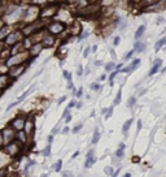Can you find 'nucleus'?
<instances>
[{"label": "nucleus", "instance_id": "obj_1", "mask_svg": "<svg viewBox=\"0 0 166 177\" xmlns=\"http://www.w3.org/2000/svg\"><path fill=\"white\" fill-rule=\"evenodd\" d=\"M4 151H5V154H8L9 156H16L17 154H20L21 151V147H20V143L18 142H9V143L5 145V147H4Z\"/></svg>", "mask_w": 166, "mask_h": 177}, {"label": "nucleus", "instance_id": "obj_2", "mask_svg": "<svg viewBox=\"0 0 166 177\" xmlns=\"http://www.w3.org/2000/svg\"><path fill=\"white\" fill-rule=\"evenodd\" d=\"M2 137H3L4 145H7V143H9V142H12L13 139H14V133H13V130L11 128H5L2 132Z\"/></svg>", "mask_w": 166, "mask_h": 177}, {"label": "nucleus", "instance_id": "obj_3", "mask_svg": "<svg viewBox=\"0 0 166 177\" xmlns=\"http://www.w3.org/2000/svg\"><path fill=\"white\" fill-rule=\"evenodd\" d=\"M21 39V34L20 33H17V31H14V33H11L7 37V44H16L17 42H18Z\"/></svg>", "mask_w": 166, "mask_h": 177}, {"label": "nucleus", "instance_id": "obj_4", "mask_svg": "<svg viewBox=\"0 0 166 177\" xmlns=\"http://www.w3.org/2000/svg\"><path fill=\"white\" fill-rule=\"evenodd\" d=\"M24 55H21V54H18V55H13L12 57L8 60L7 61V64L9 67H14V65H18V64L21 63V61H24Z\"/></svg>", "mask_w": 166, "mask_h": 177}, {"label": "nucleus", "instance_id": "obj_5", "mask_svg": "<svg viewBox=\"0 0 166 177\" xmlns=\"http://www.w3.org/2000/svg\"><path fill=\"white\" fill-rule=\"evenodd\" d=\"M25 119H21V117H17L16 120H13L12 121V126L17 129V130H24L25 128Z\"/></svg>", "mask_w": 166, "mask_h": 177}, {"label": "nucleus", "instance_id": "obj_6", "mask_svg": "<svg viewBox=\"0 0 166 177\" xmlns=\"http://www.w3.org/2000/svg\"><path fill=\"white\" fill-rule=\"evenodd\" d=\"M140 64V59H135L132 63H131V65H129V67H126V68H123L121 72H123V73H131L134 70V69H136L138 68V65Z\"/></svg>", "mask_w": 166, "mask_h": 177}, {"label": "nucleus", "instance_id": "obj_7", "mask_svg": "<svg viewBox=\"0 0 166 177\" xmlns=\"http://www.w3.org/2000/svg\"><path fill=\"white\" fill-rule=\"evenodd\" d=\"M49 30H51V33H53V34H59V33H61L64 30V25L60 24V22H55V24L51 25Z\"/></svg>", "mask_w": 166, "mask_h": 177}, {"label": "nucleus", "instance_id": "obj_8", "mask_svg": "<svg viewBox=\"0 0 166 177\" xmlns=\"http://www.w3.org/2000/svg\"><path fill=\"white\" fill-rule=\"evenodd\" d=\"M161 64H162V60H161V59H157L156 61H155V64H153V67H152V69L149 70V76H153L155 73L158 70L160 67H161Z\"/></svg>", "mask_w": 166, "mask_h": 177}, {"label": "nucleus", "instance_id": "obj_9", "mask_svg": "<svg viewBox=\"0 0 166 177\" xmlns=\"http://www.w3.org/2000/svg\"><path fill=\"white\" fill-rule=\"evenodd\" d=\"M145 47H147L145 43H143V42H136V43L134 44V51H136V52L140 54V52H143V51L145 50Z\"/></svg>", "mask_w": 166, "mask_h": 177}, {"label": "nucleus", "instance_id": "obj_10", "mask_svg": "<svg viewBox=\"0 0 166 177\" xmlns=\"http://www.w3.org/2000/svg\"><path fill=\"white\" fill-rule=\"evenodd\" d=\"M125 149H126V145H125V143H121L120 147H118V150L116 151V156L118 158V159H121V158L125 156Z\"/></svg>", "mask_w": 166, "mask_h": 177}, {"label": "nucleus", "instance_id": "obj_11", "mask_svg": "<svg viewBox=\"0 0 166 177\" xmlns=\"http://www.w3.org/2000/svg\"><path fill=\"white\" fill-rule=\"evenodd\" d=\"M24 70H25V68L20 65V67H17V68H14V69H12V70H11V76H12V77H17V76L22 74Z\"/></svg>", "mask_w": 166, "mask_h": 177}, {"label": "nucleus", "instance_id": "obj_12", "mask_svg": "<svg viewBox=\"0 0 166 177\" xmlns=\"http://www.w3.org/2000/svg\"><path fill=\"white\" fill-rule=\"evenodd\" d=\"M42 48H43V44H42V43H38V44H35V46L31 47V51H30V54L34 55V56H37L39 52H40Z\"/></svg>", "mask_w": 166, "mask_h": 177}, {"label": "nucleus", "instance_id": "obj_13", "mask_svg": "<svg viewBox=\"0 0 166 177\" xmlns=\"http://www.w3.org/2000/svg\"><path fill=\"white\" fill-rule=\"evenodd\" d=\"M96 163V158L95 156H90L86 159V163H85V168H91Z\"/></svg>", "mask_w": 166, "mask_h": 177}, {"label": "nucleus", "instance_id": "obj_14", "mask_svg": "<svg viewBox=\"0 0 166 177\" xmlns=\"http://www.w3.org/2000/svg\"><path fill=\"white\" fill-rule=\"evenodd\" d=\"M131 124H132V119L127 120V121L123 124V126H122V133H123V134H127V132H129V129L131 126Z\"/></svg>", "mask_w": 166, "mask_h": 177}, {"label": "nucleus", "instance_id": "obj_15", "mask_svg": "<svg viewBox=\"0 0 166 177\" xmlns=\"http://www.w3.org/2000/svg\"><path fill=\"white\" fill-rule=\"evenodd\" d=\"M144 31H145V26H144V25L139 26V29L136 30V33H135V39H139V38H140L144 34Z\"/></svg>", "mask_w": 166, "mask_h": 177}, {"label": "nucleus", "instance_id": "obj_16", "mask_svg": "<svg viewBox=\"0 0 166 177\" xmlns=\"http://www.w3.org/2000/svg\"><path fill=\"white\" fill-rule=\"evenodd\" d=\"M165 42H166V38H162V39H160L158 42H156V44H155V50H156V52L157 51H160V48L165 44Z\"/></svg>", "mask_w": 166, "mask_h": 177}, {"label": "nucleus", "instance_id": "obj_17", "mask_svg": "<svg viewBox=\"0 0 166 177\" xmlns=\"http://www.w3.org/2000/svg\"><path fill=\"white\" fill-rule=\"evenodd\" d=\"M99 139H100V133H99V129L96 128L95 129V133H94V137H92V143L96 145L99 142Z\"/></svg>", "mask_w": 166, "mask_h": 177}, {"label": "nucleus", "instance_id": "obj_18", "mask_svg": "<svg viewBox=\"0 0 166 177\" xmlns=\"http://www.w3.org/2000/svg\"><path fill=\"white\" fill-rule=\"evenodd\" d=\"M18 138H20V141L22 142V143H26V141H27V134L24 132V130H20L18 133Z\"/></svg>", "mask_w": 166, "mask_h": 177}, {"label": "nucleus", "instance_id": "obj_19", "mask_svg": "<svg viewBox=\"0 0 166 177\" xmlns=\"http://www.w3.org/2000/svg\"><path fill=\"white\" fill-rule=\"evenodd\" d=\"M42 154L44 155V156H49V155H51V143H48L46 146V149L42 150Z\"/></svg>", "mask_w": 166, "mask_h": 177}, {"label": "nucleus", "instance_id": "obj_20", "mask_svg": "<svg viewBox=\"0 0 166 177\" xmlns=\"http://www.w3.org/2000/svg\"><path fill=\"white\" fill-rule=\"evenodd\" d=\"M121 95H122V90L120 89V90H118V93H117V95H116L114 103H113L114 106H118V104H120V102H121Z\"/></svg>", "mask_w": 166, "mask_h": 177}, {"label": "nucleus", "instance_id": "obj_21", "mask_svg": "<svg viewBox=\"0 0 166 177\" xmlns=\"http://www.w3.org/2000/svg\"><path fill=\"white\" fill-rule=\"evenodd\" d=\"M7 81H8L7 76H0V89L4 87V86L7 85Z\"/></svg>", "mask_w": 166, "mask_h": 177}, {"label": "nucleus", "instance_id": "obj_22", "mask_svg": "<svg viewBox=\"0 0 166 177\" xmlns=\"http://www.w3.org/2000/svg\"><path fill=\"white\" fill-rule=\"evenodd\" d=\"M52 44H53V38H51V37L46 38V39H44V46L49 47V46H52Z\"/></svg>", "mask_w": 166, "mask_h": 177}, {"label": "nucleus", "instance_id": "obj_23", "mask_svg": "<svg viewBox=\"0 0 166 177\" xmlns=\"http://www.w3.org/2000/svg\"><path fill=\"white\" fill-rule=\"evenodd\" d=\"M61 167H62V160H57V163H56V166H55V171L56 172H60L61 171Z\"/></svg>", "mask_w": 166, "mask_h": 177}, {"label": "nucleus", "instance_id": "obj_24", "mask_svg": "<svg viewBox=\"0 0 166 177\" xmlns=\"http://www.w3.org/2000/svg\"><path fill=\"white\" fill-rule=\"evenodd\" d=\"M90 89H91V90H94V91H97V90H100V85H99V84H96V82H94V84H91V85H90Z\"/></svg>", "mask_w": 166, "mask_h": 177}, {"label": "nucleus", "instance_id": "obj_25", "mask_svg": "<svg viewBox=\"0 0 166 177\" xmlns=\"http://www.w3.org/2000/svg\"><path fill=\"white\" fill-rule=\"evenodd\" d=\"M30 91H31V89H30V90H27V91H25L22 97H20L18 99H17V102H18V103H21V102H22V100H24V99H25L26 97H27V95H29V93H30Z\"/></svg>", "mask_w": 166, "mask_h": 177}, {"label": "nucleus", "instance_id": "obj_26", "mask_svg": "<svg viewBox=\"0 0 166 177\" xmlns=\"http://www.w3.org/2000/svg\"><path fill=\"white\" fill-rule=\"evenodd\" d=\"M104 173H105L107 176H110L113 173V168L112 167H107L105 169H104Z\"/></svg>", "mask_w": 166, "mask_h": 177}, {"label": "nucleus", "instance_id": "obj_27", "mask_svg": "<svg viewBox=\"0 0 166 177\" xmlns=\"http://www.w3.org/2000/svg\"><path fill=\"white\" fill-rule=\"evenodd\" d=\"M113 68H114V63H108L107 65H105V70L107 72H110Z\"/></svg>", "mask_w": 166, "mask_h": 177}, {"label": "nucleus", "instance_id": "obj_28", "mask_svg": "<svg viewBox=\"0 0 166 177\" xmlns=\"http://www.w3.org/2000/svg\"><path fill=\"white\" fill-rule=\"evenodd\" d=\"M118 74V70H116V72H112L110 73V77H109V80H110V85H113V80H114V77Z\"/></svg>", "mask_w": 166, "mask_h": 177}, {"label": "nucleus", "instance_id": "obj_29", "mask_svg": "<svg viewBox=\"0 0 166 177\" xmlns=\"http://www.w3.org/2000/svg\"><path fill=\"white\" fill-rule=\"evenodd\" d=\"M62 177H73L72 171H62Z\"/></svg>", "mask_w": 166, "mask_h": 177}, {"label": "nucleus", "instance_id": "obj_30", "mask_svg": "<svg viewBox=\"0 0 166 177\" xmlns=\"http://www.w3.org/2000/svg\"><path fill=\"white\" fill-rule=\"evenodd\" d=\"M82 128H83V124H82V123H81V124H78L75 128H73V133H78V132H79Z\"/></svg>", "mask_w": 166, "mask_h": 177}, {"label": "nucleus", "instance_id": "obj_31", "mask_svg": "<svg viewBox=\"0 0 166 177\" xmlns=\"http://www.w3.org/2000/svg\"><path fill=\"white\" fill-rule=\"evenodd\" d=\"M135 102H136V99H135V97H131L129 99V107H132L135 104Z\"/></svg>", "mask_w": 166, "mask_h": 177}, {"label": "nucleus", "instance_id": "obj_32", "mask_svg": "<svg viewBox=\"0 0 166 177\" xmlns=\"http://www.w3.org/2000/svg\"><path fill=\"white\" fill-rule=\"evenodd\" d=\"M64 77L66 78L68 81H72V76H70V73H68L66 70H64Z\"/></svg>", "mask_w": 166, "mask_h": 177}, {"label": "nucleus", "instance_id": "obj_33", "mask_svg": "<svg viewBox=\"0 0 166 177\" xmlns=\"http://www.w3.org/2000/svg\"><path fill=\"white\" fill-rule=\"evenodd\" d=\"M134 52H135L134 50H132V51H130V52H129V54H127V55H126L125 57H123V60H129V59L131 57V56H132V54H134Z\"/></svg>", "mask_w": 166, "mask_h": 177}, {"label": "nucleus", "instance_id": "obj_34", "mask_svg": "<svg viewBox=\"0 0 166 177\" xmlns=\"http://www.w3.org/2000/svg\"><path fill=\"white\" fill-rule=\"evenodd\" d=\"M120 172H121V168H118V169H117L116 172L113 171V173L110 175V177H117V176H118V173H120Z\"/></svg>", "mask_w": 166, "mask_h": 177}, {"label": "nucleus", "instance_id": "obj_35", "mask_svg": "<svg viewBox=\"0 0 166 177\" xmlns=\"http://www.w3.org/2000/svg\"><path fill=\"white\" fill-rule=\"evenodd\" d=\"M120 41H121V38H120V37H116V38H114V42H113V44H114V46H118V44H120Z\"/></svg>", "mask_w": 166, "mask_h": 177}, {"label": "nucleus", "instance_id": "obj_36", "mask_svg": "<svg viewBox=\"0 0 166 177\" xmlns=\"http://www.w3.org/2000/svg\"><path fill=\"white\" fill-rule=\"evenodd\" d=\"M88 35H90V33H88V31H87V30H86V31H85V33H83L82 35H81V39H85V38H87Z\"/></svg>", "mask_w": 166, "mask_h": 177}, {"label": "nucleus", "instance_id": "obj_37", "mask_svg": "<svg viewBox=\"0 0 166 177\" xmlns=\"http://www.w3.org/2000/svg\"><path fill=\"white\" fill-rule=\"evenodd\" d=\"M90 50H91V48H86V50H85V52H83V57H87V56H88Z\"/></svg>", "mask_w": 166, "mask_h": 177}, {"label": "nucleus", "instance_id": "obj_38", "mask_svg": "<svg viewBox=\"0 0 166 177\" xmlns=\"http://www.w3.org/2000/svg\"><path fill=\"white\" fill-rule=\"evenodd\" d=\"M73 107H75V102H70V103H69V106H68V110H70V108H73Z\"/></svg>", "mask_w": 166, "mask_h": 177}, {"label": "nucleus", "instance_id": "obj_39", "mask_svg": "<svg viewBox=\"0 0 166 177\" xmlns=\"http://www.w3.org/2000/svg\"><path fill=\"white\" fill-rule=\"evenodd\" d=\"M65 100H66V97H62V98H60L59 100H57V104H61V103H62V102H65Z\"/></svg>", "mask_w": 166, "mask_h": 177}, {"label": "nucleus", "instance_id": "obj_40", "mask_svg": "<svg viewBox=\"0 0 166 177\" xmlns=\"http://www.w3.org/2000/svg\"><path fill=\"white\" fill-rule=\"evenodd\" d=\"M82 91H83V89H79V90H78V91L75 93V95H77L78 98H81V97H82Z\"/></svg>", "mask_w": 166, "mask_h": 177}, {"label": "nucleus", "instance_id": "obj_41", "mask_svg": "<svg viewBox=\"0 0 166 177\" xmlns=\"http://www.w3.org/2000/svg\"><path fill=\"white\" fill-rule=\"evenodd\" d=\"M70 120H72V116L70 115H68L66 117H65V121H66V123H70Z\"/></svg>", "mask_w": 166, "mask_h": 177}, {"label": "nucleus", "instance_id": "obj_42", "mask_svg": "<svg viewBox=\"0 0 166 177\" xmlns=\"http://www.w3.org/2000/svg\"><path fill=\"white\" fill-rule=\"evenodd\" d=\"M52 142H53V136H49V137H48V143H52Z\"/></svg>", "mask_w": 166, "mask_h": 177}, {"label": "nucleus", "instance_id": "obj_43", "mask_svg": "<svg viewBox=\"0 0 166 177\" xmlns=\"http://www.w3.org/2000/svg\"><path fill=\"white\" fill-rule=\"evenodd\" d=\"M69 130H70V129H69V128H68V126H65V128H64V129H62V133H64V134H66V133H68V132H69Z\"/></svg>", "mask_w": 166, "mask_h": 177}, {"label": "nucleus", "instance_id": "obj_44", "mask_svg": "<svg viewBox=\"0 0 166 177\" xmlns=\"http://www.w3.org/2000/svg\"><path fill=\"white\" fill-rule=\"evenodd\" d=\"M140 129H142V121L139 120V121H138V132L140 130Z\"/></svg>", "mask_w": 166, "mask_h": 177}, {"label": "nucleus", "instance_id": "obj_45", "mask_svg": "<svg viewBox=\"0 0 166 177\" xmlns=\"http://www.w3.org/2000/svg\"><path fill=\"white\" fill-rule=\"evenodd\" d=\"M4 145V142H3V137H2V133H0V147Z\"/></svg>", "mask_w": 166, "mask_h": 177}, {"label": "nucleus", "instance_id": "obj_46", "mask_svg": "<svg viewBox=\"0 0 166 177\" xmlns=\"http://www.w3.org/2000/svg\"><path fill=\"white\" fill-rule=\"evenodd\" d=\"M74 86H73V84H72V81H69V84H68V89H73Z\"/></svg>", "mask_w": 166, "mask_h": 177}, {"label": "nucleus", "instance_id": "obj_47", "mask_svg": "<svg viewBox=\"0 0 166 177\" xmlns=\"http://www.w3.org/2000/svg\"><path fill=\"white\" fill-rule=\"evenodd\" d=\"M78 76H82V67H79V68H78Z\"/></svg>", "mask_w": 166, "mask_h": 177}, {"label": "nucleus", "instance_id": "obj_48", "mask_svg": "<svg viewBox=\"0 0 166 177\" xmlns=\"http://www.w3.org/2000/svg\"><path fill=\"white\" fill-rule=\"evenodd\" d=\"M78 155H79V151H77V152H75V154H74V155H73V159H75V158L78 156Z\"/></svg>", "mask_w": 166, "mask_h": 177}, {"label": "nucleus", "instance_id": "obj_49", "mask_svg": "<svg viewBox=\"0 0 166 177\" xmlns=\"http://www.w3.org/2000/svg\"><path fill=\"white\" fill-rule=\"evenodd\" d=\"M107 78V77H105V74H103L101 77H100V81H104V80H105Z\"/></svg>", "mask_w": 166, "mask_h": 177}, {"label": "nucleus", "instance_id": "obj_50", "mask_svg": "<svg viewBox=\"0 0 166 177\" xmlns=\"http://www.w3.org/2000/svg\"><path fill=\"white\" fill-rule=\"evenodd\" d=\"M96 50H97V46H94L92 47V52H96Z\"/></svg>", "mask_w": 166, "mask_h": 177}, {"label": "nucleus", "instance_id": "obj_51", "mask_svg": "<svg viewBox=\"0 0 166 177\" xmlns=\"http://www.w3.org/2000/svg\"><path fill=\"white\" fill-rule=\"evenodd\" d=\"M107 112H108V110H107V108H103V111H101V113L104 115V113H107Z\"/></svg>", "mask_w": 166, "mask_h": 177}, {"label": "nucleus", "instance_id": "obj_52", "mask_svg": "<svg viewBox=\"0 0 166 177\" xmlns=\"http://www.w3.org/2000/svg\"><path fill=\"white\" fill-rule=\"evenodd\" d=\"M132 162H139V158H132Z\"/></svg>", "mask_w": 166, "mask_h": 177}, {"label": "nucleus", "instance_id": "obj_53", "mask_svg": "<svg viewBox=\"0 0 166 177\" xmlns=\"http://www.w3.org/2000/svg\"><path fill=\"white\" fill-rule=\"evenodd\" d=\"M123 177H131V173H126V175H123Z\"/></svg>", "mask_w": 166, "mask_h": 177}, {"label": "nucleus", "instance_id": "obj_54", "mask_svg": "<svg viewBox=\"0 0 166 177\" xmlns=\"http://www.w3.org/2000/svg\"><path fill=\"white\" fill-rule=\"evenodd\" d=\"M148 3H155V0H147Z\"/></svg>", "mask_w": 166, "mask_h": 177}, {"label": "nucleus", "instance_id": "obj_55", "mask_svg": "<svg viewBox=\"0 0 166 177\" xmlns=\"http://www.w3.org/2000/svg\"><path fill=\"white\" fill-rule=\"evenodd\" d=\"M2 25H3V24H2V20H0V29H2Z\"/></svg>", "mask_w": 166, "mask_h": 177}, {"label": "nucleus", "instance_id": "obj_56", "mask_svg": "<svg viewBox=\"0 0 166 177\" xmlns=\"http://www.w3.org/2000/svg\"><path fill=\"white\" fill-rule=\"evenodd\" d=\"M47 176H48V175H43V176H42V177H47Z\"/></svg>", "mask_w": 166, "mask_h": 177}]
</instances>
